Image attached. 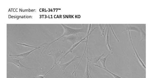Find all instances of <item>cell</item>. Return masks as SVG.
<instances>
[{
    "instance_id": "1",
    "label": "cell",
    "mask_w": 148,
    "mask_h": 78,
    "mask_svg": "<svg viewBox=\"0 0 148 78\" xmlns=\"http://www.w3.org/2000/svg\"><path fill=\"white\" fill-rule=\"evenodd\" d=\"M61 25L63 26L64 29V33L60 37L56 39L54 41L52 42L49 43L46 46H44L42 50L43 52L45 49H47L54 42L59 40L61 38L65 36H68L72 35H78L77 34L79 33H84L87 35V30L86 28L85 27L84 25H83V27L82 28L78 29H75L70 28L63 24H61Z\"/></svg>"
},
{
    "instance_id": "2",
    "label": "cell",
    "mask_w": 148,
    "mask_h": 78,
    "mask_svg": "<svg viewBox=\"0 0 148 78\" xmlns=\"http://www.w3.org/2000/svg\"><path fill=\"white\" fill-rule=\"evenodd\" d=\"M63 52L59 50L58 49H52L50 50V54H49V55H52L54 59V63L53 66L44 75H46L53 68L57 65L59 64L58 62L57 63L56 61L58 58L62 54Z\"/></svg>"
},
{
    "instance_id": "3",
    "label": "cell",
    "mask_w": 148,
    "mask_h": 78,
    "mask_svg": "<svg viewBox=\"0 0 148 78\" xmlns=\"http://www.w3.org/2000/svg\"><path fill=\"white\" fill-rule=\"evenodd\" d=\"M11 58H8L7 62L8 63H13L18 67L20 70L21 69L25 68L26 69H35L29 68L26 67L23 64L21 63L20 61L21 60L12 57Z\"/></svg>"
},
{
    "instance_id": "4",
    "label": "cell",
    "mask_w": 148,
    "mask_h": 78,
    "mask_svg": "<svg viewBox=\"0 0 148 78\" xmlns=\"http://www.w3.org/2000/svg\"><path fill=\"white\" fill-rule=\"evenodd\" d=\"M91 27H92V24H90L89 25V29H88V32H87V41H86V44L85 47V49L84 53H83V56H82V57L81 58V59H80V61L79 63L78 64V65H77V66L76 67V68H75V67H76L75 65H74V69H74V71L72 73V75H73L74 74V73L75 72V71H76V70L77 69V68H78V66L79 65L80 63H81V62L82 59H83V58L84 57V56L85 55V52L86 51V50L87 49V46L88 45V39H89V36H90V35L91 34V33L93 31H95V29L96 28L98 27H95V28H94L93 29H92V31L90 32V31L91 30Z\"/></svg>"
},
{
    "instance_id": "5",
    "label": "cell",
    "mask_w": 148,
    "mask_h": 78,
    "mask_svg": "<svg viewBox=\"0 0 148 78\" xmlns=\"http://www.w3.org/2000/svg\"><path fill=\"white\" fill-rule=\"evenodd\" d=\"M63 39L62 42H64L66 41H69L71 42L74 45L78 42L79 38V36L78 35H72L68 36H65L63 37Z\"/></svg>"
},
{
    "instance_id": "6",
    "label": "cell",
    "mask_w": 148,
    "mask_h": 78,
    "mask_svg": "<svg viewBox=\"0 0 148 78\" xmlns=\"http://www.w3.org/2000/svg\"><path fill=\"white\" fill-rule=\"evenodd\" d=\"M48 44L47 43H43L41 45L39 46V47L37 48H35L33 50L28 52H25V53H22L21 54H20L17 55H12V54H10L9 55L10 56H16L15 57V58H16L18 57H26L28 56L32 52H34V51L36 50H40V48H41V47L42 46H43L45 45H47Z\"/></svg>"
},
{
    "instance_id": "7",
    "label": "cell",
    "mask_w": 148,
    "mask_h": 78,
    "mask_svg": "<svg viewBox=\"0 0 148 78\" xmlns=\"http://www.w3.org/2000/svg\"><path fill=\"white\" fill-rule=\"evenodd\" d=\"M87 38V36H86L84 38L82 39L81 40L79 41L73 45L72 48H70V49L67 52H66V53L64 55H62L61 57V58L59 59L58 62L59 64H60V62L62 60L65 58H66V56L68 54H69L70 53H72L73 52V50L82 42L83 41L85 40Z\"/></svg>"
},
{
    "instance_id": "8",
    "label": "cell",
    "mask_w": 148,
    "mask_h": 78,
    "mask_svg": "<svg viewBox=\"0 0 148 78\" xmlns=\"http://www.w3.org/2000/svg\"><path fill=\"white\" fill-rule=\"evenodd\" d=\"M128 31V34H129V38L130 39V41L131 42V45H132V46L133 47V49L134 50L135 52V53L136 54V57L138 59V61H139V63H140V65H141L142 67L145 69H146V66H145V64L143 63V61L141 59L140 57L137 52V51L136 50L135 48V47L133 44V42L132 41V38L131 37L130 31Z\"/></svg>"
},
{
    "instance_id": "9",
    "label": "cell",
    "mask_w": 148,
    "mask_h": 78,
    "mask_svg": "<svg viewBox=\"0 0 148 78\" xmlns=\"http://www.w3.org/2000/svg\"><path fill=\"white\" fill-rule=\"evenodd\" d=\"M80 58V57L75 56L74 58L70 61L64 64H59V65L60 68V69L61 71H64L66 68L71 64L74 62L78 60V59Z\"/></svg>"
},
{
    "instance_id": "10",
    "label": "cell",
    "mask_w": 148,
    "mask_h": 78,
    "mask_svg": "<svg viewBox=\"0 0 148 78\" xmlns=\"http://www.w3.org/2000/svg\"><path fill=\"white\" fill-rule=\"evenodd\" d=\"M87 63L86 66V69L85 72L84 73L83 78H90V75L91 73V71L92 68H91V70L90 72L89 71V49L88 45L87 47Z\"/></svg>"
},
{
    "instance_id": "11",
    "label": "cell",
    "mask_w": 148,
    "mask_h": 78,
    "mask_svg": "<svg viewBox=\"0 0 148 78\" xmlns=\"http://www.w3.org/2000/svg\"><path fill=\"white\" fill-rule=\"evenodd\" d=\"M105 52H104L103 54L100 56H93L92 55L91 56V58L89 59V62H90L92 65L96 64H97L98 61L100 60L103 56L104 55Z\"/></svg>"
},
{
    "instance_id": "12",
    "label": "cell",
    "mask_w": 148,
    "mask_h": 78,
    "mask_svg": "<svg viewBox=\"0 0 148 78\" xmlns=\"http://www.w3.org/2000/svg\"><path fill=\"white\" fill-rule=\"evenodd\" d=\"M134 31L137 32H140L139 29L134 26L127 25H126L122 30V32L126 31Z\"/></svg>"
},
{
    "instance_id": "13",
    "label": "cell",
    "mask_w": 148,
    "mask_h": 78,
    "mask_svg": "<svg viewBox=\"0 0 148 78\" xmlns=\"http://www.w3.org/2000/svg\"><path fill=\"white\" fill-rule=\"evenodd\" d=\"M110 51L109 52L108 54L106 55V56L104 57L103 58H101L100 60V61L101 63H102V67H103L106 68V69H107L106 65V61L107 58H108V56L110 55V54H113V52H110Z\"/></svg>"
},
{
    "instance_id": "14",
    "label": "cell",
    "mask_w": 148,
    "mask_h": 78,
    "mask_svg": "<svg viewBox=\"0 0 148 78\" xmlns=\"http://www.w3.org/2000/svg\"><path fill=\"white\" fill-rule=\"evenodd\" d=\"M92 65H94L95 66L98 67L100 68H102L106 71L108 72L109 73H110V74H111L115 78H123L122 77L119 76L115 74V73H113L112 72H110L107 69H106V68L102 67L98 65H96V64H93Z\"/></svg>"
},
{
    "instance_id": "15",
    "label": "cell",
    "mask_w": 148,
    "mask_h": 78,
    "mask_svg": "<svg viewBox=\"0 0 148 78\" xmlns=\"http://www.w3.org/2000/svg\"><path fill=\"white\" fill-rule=\"evenodd\" d=\"M110 26H109L108 29V32H107L106 37V44L107 45V46H108L109 50H110V51H111L112 48L110 45L109 41V30H110Z\"/></svg>"
},
{
    "instance_id": "16",
    "label": "cell",
    "mask_w": 148,
    "mask_h": 78,
    "mask_svg": "<svg viewBox=\"0 0 148 78\" xmlns=\"http://www.w3.org/2000/svg\"><path fill=\"white\" fill-rule=\"evenodd\" d=\"M139 29L140 30L141 34V41H142L144 40H146V32L144 31L143 28L141 27H140Z\"/></svg>"
},
{
    "instance_id": "17",
    "label": "cell",
    "mask_w": 148,
    "mask_h": 78,
    "mask_svg": "<svg viewBox=\"0 0 148 78\" xmlns=\"http://www.w3.org/2000/svg\"><path fill=\"white\" fill-rule=\"evenodd\" d=\"M107 24H106V26L104 27V28H103L102 25L101 24H99L98 25V26H99L100 29V31H101L102 34L101 35V36L102 37V36H104V38H105V39L106 38L105 36V35L104 34V32L105 31V29L106 28V27L107 26Z\"/></svg>"
},
{
    "instance_id": "18",
    "label": "cell",
    "mask_w": 148,
    "mask_h": 78,
    "mask_svg": "<svg viewBox=\"0 0 148 78\" xmlns=\"http://www.w3.org/2000/svg\"><path fill=\"white\" fill-rule=\"evenodd\" d=\"M17 44H19V45H20L23 46H26V47H31V48H38L39 47V46H38V47H35V46H30V45H27L26 44L21 43H17Z\"/></svg>"
},
{
    "instance_id": "19",
    "label": "cell",
    "mask_w": 148,
    "mask_h": 78,
    "mask_svg": "<svg viewBox=\"0 0 148 78\" xmlns=\"http://www.w3.org/2000/svg\"><path fill=\"white\" fill-rule=\"evenodd\" d=\"M109 26H110V28L111 29V30L112 31V33L113 35H114V36L115 37V38H116V40H117V42H119V39L117 37L115 33V32H114L113 29V28H112L110 24H109Z\"/></svg>"
},
{
    "instance_id": "20",
    "label": "cell",
    "mask_w": 148,
    "mask_h": 78,
    "mask_svg": "<svg viewBox=\"0 0 148 78\" xmlns=\"http://www.w3.org/2000/svg\"><path fill=\"white\" fill-rule=\"evenodd\" d=\"M42 72H41L40 74L37 76L34 77H25V78H45L46 77L45 75H40L42 73Z\"/></svg>"
},
{
    "instance_id": "21",
    "label": "cell",
    "mask_w": 148,
    "mask_h": 78,
    "mask_svg": "<svg viewBox=\"0 0 148 78\" xmlns=\"http://www.w3.org/2000/svg\"><path fill=\"white\" fill-rule=\"evenodd\" d=\"M65 73V72L63 73V74L62 75H61V76L59 78H61V77Z\"/></svg>"
},
{
    "instance_id": "22",
    "label": "cell",
    "mask_w": 148,
    "mask_h": 78,
    "mask_svg": "<svg viewBox=\"0 0 148 78\" xmlns=\"http://www.w3.org/2000/svg\"><path fill=\"white\" fill-rule=\"evenodd\" d=\"M13 78H16V77H13Z\"/></svg>"
}]
</instances>
